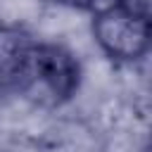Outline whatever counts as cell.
<instances>
[{
    "label": "cell",
    "mask_w": 152,
    "mask_h": 152,
    "mask_svg": "<svg viewBox=\"0 0 152 152\" xmlns=\"http://www.w3.org/2000/svg\"><path fill=\"white\" fill-rule=\"evenodd\" d=\"M81 86V64L71 50L57 43H33L19 90L38 95L43 102L62 104Z\"/></svg>",
    "instance_id": "1"
},
{
    "label": "cell",
    "mask_w": 152,
    "mask_h": 152,
    "mask_svg": "<svg viewBox=\"0 0 152 152\" xmlns=\"http://www.w3.org/2000/svg\"><path fill=\"white\" fill-rule=\"evenodd\" d=\"M97 48L119 64L140 62L150 52L152 43V19L135 17L121 7H107L93 14L90 24Z\"/></svg>",
    "instance_id": "2"
},
{
    "label": "cell",
    "mask_w": 152,
    "mask_h": 152,
    "mask_svg": "<svg viewBox=\"0 0 152 152\" xmlns=\"http://www.w3.org/2000/svg\"><path fill=\"white\" fill-rule=\"evenodd\" d=\"M33 38L14 26L0 21V88H19L26 69L28 52L33 48Z\"/></svg>",
    "instance_id": "3"
},
{
    "label": "cell",
    "mask_w": 152,
    "mask_h": 152,
    "mask_svg": "<svg viewBox=\"0 0 152 152\" xmlns=\"http://www.w3.org/2000/svg\"><path fill=\"white\" fill-rule=\"evenodd\" d=\"M55 2H59V5H64V7H71V10H86V12H90V14L102 12V10L116 5V0H55Z\"/></svg>",
    "instance_id": "4"
},
{
    "label": "cell",
    "mask_w": 152,
    "mask_h": 152,
    "mask_svg": "<svg viewBox=\"0 0 152 152\" xmlns=\"http://www.w3.org/2000/svg\"><path fill=\"white\" fill-rule=\"evenodd\" d=\"M116 7H121L135 17H142V19L152 17V0H116Z\"/></svg>",
    "instance_id": "5"
}]
</instances>
